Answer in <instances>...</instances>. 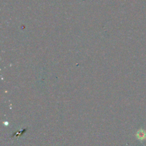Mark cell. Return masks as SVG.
<instances>
[{
    "instance_id": "1",
    "label": "cell",
    "mask_w": 146,
    "mask_h": 146,
    "mask_svg": "<svg viewBox=\"0 0 146 146\" xmlns=\"http://www.w3.org/2000/svg\"><path fill=\"white\" fill-rule=\"evenodd\" d=\"M136 136L139 140H143L146 137V132L143 129H140L136 133Z\"/></svg>"
}]
</instances>
